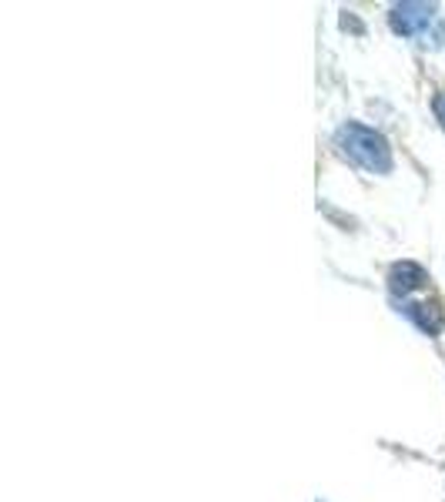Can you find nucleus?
Returning <instances> with one entry per match:
<instances>
[{
  "label": "nucleus",
  "instance_id": "2",
  "mask_svg": "<svg viewBox=\"0 0 445 502\" xmlns=\"http://www.w3.org/2000/svg\"><path fill=\"white\" fill-rule=\"evenodd\" d=\"M435 21V4H419V0H405V4H395L392 14H388V23L392 31L402 37H415L422 34L429 23Z\"/></svg>",
  "mask_w": 445,
  "mask_h": 502
},
{
  "label": "nucleus",
  "instance_id": "4",
  "mask_svg": "<svg viewBox=\"0 0 445 502\" xmlns=\"http://www.w3.org/2000/svg\"><path fill=\"white\" fill-rule=\"evenodd\" d=\"M398 312H405V315H409L412 322L425 332V335H439V332L445 328V315H442V308H439V305H425V302L422 305H402Z\"/></svg>",
  "mask_w": 445,
  "mask_h": 502
},
{
  "label": "nucleus",
  "instance_id": "3",
  "mask_svg": "<svg viewBox=\"0 0 445 502\" xmlns=\"http://www.w3.org/2000/svg\"><path fill=\"white\" fill-rule=\"evenodd\" d=\"M425 281H429V275H425V269L415 265V261H395V265L388 269V288H392V295H402V298L412 292H419Z\"/></svg>",
  "mask_w": 445,
  "mask_h": 502
},
{
  "label": "nucleus",
  "instance_id": "5",
  "mask_svg": "<svg viewBox=\"0 0 445 502\" xmlns=\"http://www.w3.org/2000/svg\"><path fill=\"white\" fill-rule=\"evenodd\" d=\"M435 117H439V121H442V128H445V94H439V97H435Z\"/></svg>",
  "mask_w": 445,
  "mask_h": 502
},
{
  "label": "nucleus",
  "instance_id": "1",
  "mask_svg": "<svg viewBox=\"0 0 445 502\" xmlns=\"http://www.w3.org/2000/svg\"><path fill=\"white\" fill-rule=\"evenodd\" d=\"M335 148H339L351 164H359L372 175H388L392 171V148H388L386 134L375 128H365L359 121H349L335 131Z\"/></svg>",
  "mask_w": 445,
  "mask_h": 502
}]
</instances>
